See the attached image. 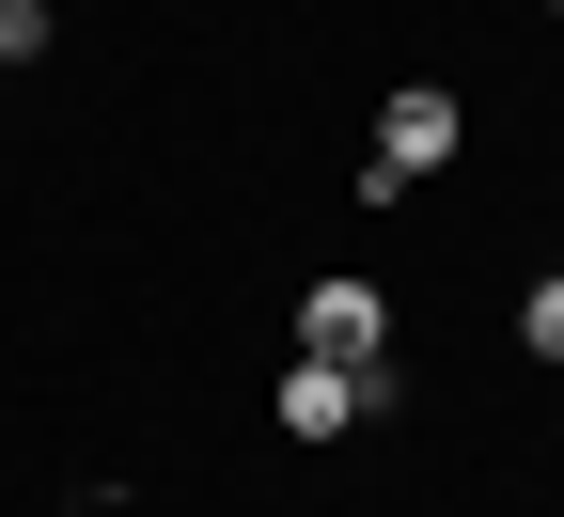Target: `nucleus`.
<instances>
[{"label":"nucleus","mask_w":564,"mask_h":517,"mask_svg":"<svg viewBox=\"0 0 564 517\" xmlns=\"http://www.w3.org/2000/svg\"><path fill=\"white\" fill-rule=\"evenodd\" d=\"M455 141H470V126H455V95H440V79H408V95L377 110V158H361V189H377V204H392V189H423V173L455 158Z\"/></svg>","instance_id":"nucleus-1"},{"label":"nucleus","mask_w":564,"mask_h":517,"mask_svg":"<svg viewBox=\"0 0 564 517\" xmlns=\"http://www.w3.org/2000/svg\"><path fill=\"white\" fill-rule=\"evenodd\" d=\"M377 345H392L377 282H314V299H299V360H345V377H377Z\"/></svg>","instance_id":"nucleus-2"},{"label":"nucleus","mask_w":564,"mask_h":517,"mask_svg":"<svg viewBox=\"0 0 564 517\" xmlns=\"http://www.w3.org/2000/svg\"><path fill=\"white\" fill-rule=\"evenodd\" d=\"M392 377H345V360H299V377H282V439H345V423H361Z\"/></svg>","instance_id":"nucleus-3"},{"label":"nucleus","mask_w":564,"mask_h":517,"mask_svg":"<svg viewBox=\"0 0 564 517\" xmlns=\"http://www.w3.org/2000/svg\"><path fill=\"white\" fill-rule=\"evenodd\" d=\"M518 345H533V360H564V282H533V299H518Z\"/></svg>","instance_id":"nucleus-4"},{"label":"nucleus","mask_w":564,"mask_h":517,"mask_svg":"<svg viewBox=\"0 0 564 517\" xmlns=\"http://www.w3.org/2000/svg\"><path fill=\"white\" fill-rule=\"evenodd\" d=\"M47 47V0H0V63H32Z\"/></svg>","instance_id":"nucleus-5"},{"label":"nucleus","mask_w":564,"mask_h":517,"mask_svg":"<svg viewBox=\"0 0 564 517\" xmlns=\"http://www.w3.org/2000/svg\"><path fill=\"white\" fill-rule=\"evenodd\" d=\"M549 17H564V0H549Z\"/></svg>","instance_id":"nucleus-6"}]
</instances>
